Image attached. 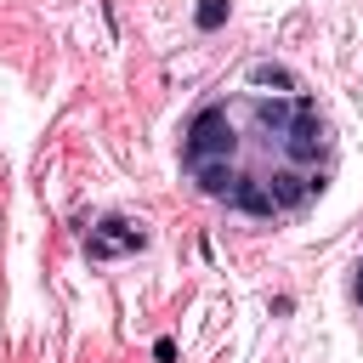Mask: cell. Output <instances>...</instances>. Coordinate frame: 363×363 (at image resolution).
I'll list each match as a JSON object with an SVG mask.
<instances>
[{"label":"cell","instance_id":"cell-1","mask_svg":"<svg viewBox=\"0 0 363 363\" xmlns=\"http://www.w3.org/2000/svg\"><path fill=\"white\" fill-rule=\"evenodd\" d=\"M238 136H233V119L221 108H204L193 125H187V164H204V159H233Z\"/></svg>","mask_w":363,"mask_h":363},{"label":"cell","instance_id":"cell-2","mask_svg":"<svg viewBox=\"0 0 363 363\" xmlns=\"http://www.w3.org/2000/svg\"><path fill=\"white\" fill-rule=\"evenodd\" d=\"M318 153H323V119L318 113H295L289 130H284V159L301 170V164H318Z\"/></svg>","mask_w":363,"mask_h":363},{"label":"cell","instance_id":"cell-3","mask_svg":"<svg viewBox=\"0 0 363 363\" xmlns=\"http://www.w3.org/2000/svg\"><path fill=\"white\" fill-rule=\"evenodd\" d=\"M227 204L244 210V216H255V221H272V216H278V204H272V193H267L261 176H238V187L227 193Z\"/></svg>","mask_w":363,"mask_h":363},{"label":"cell","instance_id":"cell-4","mask_svg":"<svg viewBox=\"0 0 363 363\" xmlns=\"http://www.w3.org/2000/svg\"><path fill=\"white\" fill-rule=\"evenodd\" d=\"M261 182H267V193H272V204H278V210L306 204V176H301L295 164H284V170H272V176H261Z\"/></svg>","mask_w":363,"mask_h":363},{"label":"cell","instance_id":"cell-5","mask_svg":"<svg viewBox=\"0 0 363 363\" xmlns=\"http://www.w3.org/2000/svg\"><path fill=\"white\" fill-rule=\"evenodd\" d=\"M193 176H199V193H210V199H227L238 187V170L227 159H204V164H193Z\"/></svg>","mask_w":363,"mask_h":363},{"label":"cell","instance_id":"cell-6","mask_svg":"<svg viewBox=\"0 0 363 363\" xmlns=\"http://www.w3.org/2000/svg\"><path fill=\"white\" fill-rule=\"evenodd\" d=\"M289 119H295V102H289V96H255V125H261V130L284 136Z\"/></svg>","mask_w":363,"mask_h":363},{"label":"cell","instance_id":"cell-7","mask_svg":"<svg viewBox=\"0 0 363 363\" xmlns=\"http://www.w3.org/2000/svg\"><path fill=\"white\" fill-rule=\"evenodd\" d=\"M250 85L255 91H272V96H289L295 91V74L284 62H250Z\"/></svg>","mask_w":363,"mask_h":363},{"label":"cell","instance_id":"cell-8","mask_svg":"<svg viewBox=\"0 0 363 363\" xmlns=\"http://www.w3.org/2000/svg\"><path fill=\"white\" fill-rule=\"evenodd\" d=\"M96 233H102V238H113L119 250H147V233H142L136 221H125V216H108Z\"/></svg>","mask_w":363,"mask_h":363},{"label":"cell","instance_id":"cell-9","mask_svg":"<svg viewBox=\"0 0 363 363\" xmlns=\"http://www.w3.org/2000/svg\"><path fill=\"white\" fill-rule=\"evenodd\" d=\"M227 11H233V0H199V11H193V23H199L204 34H216V28L227 23Z\"/></svg>","mask_w":363,"mask_h":363},{"label":"cell","instance_id":"cell-10","mask_svg":"<svg viewBox=\"0 0 363 363\" xmlns=\"http://www.w3.org/2000/svg\"><path fill=\"white\" fill-rule=\"evenodd\" d=\"M153 363H176V340H170V335L153 340Z\"/></svg>","mask_w":363,"mask_h":363},{"label":"cell","instance_id":"cell-11","mask_svg":"<svg viewBox=\"0 0 363 363\" xmlns=\"http://www.w3.org/2000/svg\"><path fill=\"white\" fill-rule=\"evenodd\" d=\"M352 301L363 306V261H357V272H352Z\"/></svg>","mask_w":363,"mask_h":363}]
</instances>
